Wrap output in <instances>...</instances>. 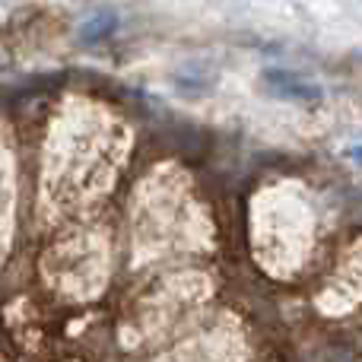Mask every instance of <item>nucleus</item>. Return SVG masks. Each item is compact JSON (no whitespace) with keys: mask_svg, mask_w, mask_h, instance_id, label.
Here are the masks:
<instances>
[{"mask_svg":"<svg viewBox=\"0 0 362 362\" xmlns=\"http://www.w3.org/2000/svg\"><path fill=\"white\" fill-rule=\"evenodd\" d=\"M261 80L270 89V95H276V99L299 102V105H315V102L325 99V89L318 83L305 80V76H299L296 70H286V67H267L261 74Z\"/></svg>","mask_w":362,"mask_h":362,"instance_id":"obj_1","label":"nucleus"},{"mask_svg":"<svg viewBox=\"0 0 362 362\" xmlns=\"http://www.w3.org/2000/svg\"><path fill=\"white\" fill-rule=\"evenodd\" d=\"M346 159H353V163L362 165V146H350V150H346Z\"/></svg>","mask_w":362,"mask_h":362,"instance_id":"obj_2","label":"nucleus"}]
</instances>
